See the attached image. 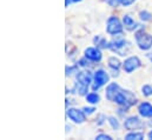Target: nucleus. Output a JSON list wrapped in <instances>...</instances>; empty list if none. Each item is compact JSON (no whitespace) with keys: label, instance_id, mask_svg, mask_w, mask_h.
<instances>
[{"label":"nucleus","instance_id":"obj_1","mask_svg":"<svg viewBox=\"0 0 152 140\" xmlns=\"http://www.w3.org/2000/svg\"><path fill=\"white\" fill-rule=\"evenodd\" d=\"M136 101H137L136 96L132 92L127 91V90H123L121 87H120V90L118 91V93L115 94V97L113 99V103L118 104V105L124 107V108L131 107L132 105L136 104Z\"/></svg>","mask_w":152,"mask_h":140},{"label":"nucleus","instance_id":"obj_2","mask_svg":"<svg viewBox=\"0 0 152 140\" xmlns=\"http://www.w3.org/2000/svg\"><path fill=\"white\" fill-rule=\"evenodd\" d=\"M109 48L117 53L118 55L120 57H125L127 55V53L130 52L131 50V44L127 41V40H124V39H119V40H113L109 44Z\"/></svg>","mask_w":152,"mask_h":140},{"label":"nucleus","instance_id":"obj_3","mask_svg":"<svg viewBox=\"0 0 152 140\" xmlns=\"http://www.w3.org/2000/svg\"><path fill=\"white\" fill-rule=\"evenodd\" d=\"M136 42L142 51H149L152 48V35L144 31H139L136 33Z\"/></svg>","mask_w":152,"mask_h":140},{"label":"nucleus","instance_id":"obj_4","mask_svg":"<svg viewBox=\"0 0 152 140\" xmlns=\"http://www.w3.org/2000/svg\"><path fill=\"white\" fill-rule=\"evenodd\" d=\"M106 31L107 33L111 35H117L120 34L123 32V25L120 23V20L114 17L111 15L109 19H107V23H106Z\"/></svg>","mask_w":152,"mask_h":140},{"label":"nucleus","instance_id":"obj_5","mask_svg":"<svg viewBox=\"0 0 152 140\" xmlns=\"http://www.w3.org/2000/svg\"><path fill=\"white\" fill-rule=\"evenodd\" d=\"M110 75L104 70H98L94 73V84L92 86L93 91H98L102 86H104L106 82H109Z\"/></svg>","mask_w":152,"mask_h":140},{"label":"nucleus","instance_id":"obj_6","mask_svg":"<svg viewBox=\"0 0 152 140\" xmlns=\"http://www.w3.org/2000/svg\"><path fill=\"white\" fill-rule=\"evenodd\" d=\"M66 114L67 117L76 124H83L85 122L86 120V114L84 111H80L78 108H75V107H71V108H67L66 111Z\"/></svg>","mask_w":152,"mask_h":140},{"label":"nucleus","instance_id":"obj_7","mask_svg":"<svg viewBox=\"0 0 152 140\" xmlns=\"http://www.w3.org/2000/svg\"><path fill=\"white\" fill-rule=\"evenodd\" d=\"M140 66H142V61L139 60L138 57H129L123 63V70L126 73H132L133 71L138 70Z\"/></svg>","mask_w":152,"mask_h":140},{"label":"nucleus","instance_id":"obj_8","mask_svg":"<svg viewBox=\"0 0 152 140\" xmlns=\"http://www.w3.org/2000/svg\"><path fill=\"white\" fill-rule=\"evenodd\" d=\"M84 54H85V58L90 61H94V63H98L102 60L103 58V54L99 50V47H87L85 51H84Z\"/></svg>","mask_w":152,"mask_h":140},{"label":"nucleus","instance_id":"obj_9","mask_svg":"<svg viewBox=\"0 0 152 140\" xmlns=\"http://www.w3.org/2000/svg\"><path fill=\"white\" fill-rule=\"evenodd\" d=\"M124 127L129 131H133V130H138L143 127V122L138 117H129L124 121Z\"/></svg>","mask_w":152,"mask_h":140},{"label":"nucleus","instance_id":"obj_10","mask_svg":"<svg viewBox=\"0 0 152 140\" xmlns=\"http://www.w3.org/2000/svg\"><path fill=\"white\" fill-rule=\"evenodd\" d=\"M77 82L81 84V85H86V86H90L91 81H92V75L88 71H80V72H77L76 75Z\"/></svg>","mask_w":152,"mask_h":140},{"label":"nucleus","instance_id":"obj_11","mask_svg":"<svg viewBox=\"0 0 152 140\" xmlns=\"http://www.w3.org/2000/svg\"><path fill=\"white\" fill-rule=\"evenodd\" d=\"M138 113L143 118H152V104L150 103H142L138 106Z\"/></svg>","mask_w":152,"mask_h":140},{"label":"nucleus","instance_id":"obj_12","mask_svg":"<svg viewBox=\"0 0 152 140\" xmlns=\"http://www.w3.org/2000/svg\"><path fill=\"white\" fill-rule=\"evenodd\" d=\"M119 90H120V86H119L118 84H115V82L110 84V85L106 87V91H105V97H106V99H107L109 101H113L114 97H115V94L118 93Z\"/></svg>","mask_w":152,"mask_h":140},{"label":"nucleus","instance_id":"obj_13","mask_svg":"<svg viewBox=\"0 0 152 140\" xmlns=\"http://www.w3.org/2000/svg\"><path fill=\"white\" fill-rule=\"evenodd\" d=\"M123 23H124V26H125V28H126L127 31H134V30H137L138 26H139V25L132 19V17L129 15V14H126V15L123 17Z\"/></svg>","mask_w":152,"mask_h":140},{"label":"nucleus","instance_id":"obj_14","mask_svg":"<svg viewBox=\"0 0 152 140\" xmlns=\"http://www.w3.org/2000/svg\"><path fill=\"white\" fill-rule=\"evenodd\" d=\"M86 101L88 103V104H98L99 101H100V97H99V94L98 93H88V94H86Z\"/></svg>","mask_w":152,"mask_h":140},{"label":"nucleus","instance_id":"obj_15","mask_svg":"<svg viewBox=\"0 0 152 140\" xmlns=\"http://www.w3.org/2000/svg\"><path fill=\"white\" fill-rule=\"evenodd\" d=\"M109 66H110V69H112L113 71L118 72V70L121 66V64H120L119 59H117L115 57H111V58H109Z\"/></svg>","mask_w":152,"mask_h":140},{"label":"nucleus","instance_id":"obj_16","mask_svg":"<svg viewBox=\"0 0 152 140\" xmlns=\"http://www.w3.org/2000/svg\"><path fill=\"white\" fill-rule=\"evenodd\" d=\"M126 140H142L144 139V133L143 132H130L129 134L125 136Z\"/></svg>","mask_w":152,"mask_h":140},{"label":"nucleus","instance_id":"obj_17","mask_svg":"<svg viewBox=\"0 0 152 140\" xmlns=\"http://www.w3.org/2000/svg\"><path fill=\"white\" fill-rule=\"evenodd\" d=\"M94 42L97 44V47H102V48H109V44H110L104 38H100V36L94 38Z\"/></svg>","mask_w":152,"mask_h":140},{"label":"nucleus","instance_id":"obj_18","mask_svg":"<svg viewBox=\"0 0 152 140\" xmlns=\"http://www.w3.org/2000/svg\"><path fill=\"white\" fill-rule=\"evenodd\" d=\"M139 18L143 21H150V20H152V14L148 11H140L139 12Z\"/></svg>","mask_w":152,"mask_h":140},{"label":"nucleus","instance_id":"obj_19","mask_svg":"<svg viewBox=\"0 0 152 140\" xmlns=\"http://www.w3.org/2000/svg\"><path fill=\"white\" fill-rule=\"evenodd\" d=\"M142 93L145 97H152V85H144L142 87Z\"/></svg>","mask_w":152,"mask_h":140},{"label":"nucleus","instance_id":"obj_20","mask_svg":"<svg viewBox=\"0 0 152 140\" xmlns=\"http://www.w3.org/2000/svg\"><path fill=\"white\" fill-rule=\"evenodd\" d=\"M109 124L111 125V127L113 128L114 131H117V130H119V121L117 120V118H114V117H110L109 118Z\"/></svg>","mask_w":152,"mask_h":140},{"label":"nucleus","instance_id":"obj_21","mask_svg":"<svg viewBox=\"0 0 152 140\" xmlns=\"http://www.w3.org/2000/svg\"><path fill=\"white\" fill-rule=\"evenodd\" d=\"M106 4H109L111 7H118V5L120 4V0H105Z\"/></svg>","mask_w":152,"mask_h":140},{"label":"nucleus","instance_id":"obj_22","mask_svg":"<svg viewBox=\"0 0 152 140\" xmlns=\"http://www.w3.org/2000/svg\"><path fill=\"white\" fill-rule=\"evenodd\" d=\"M96 139H98V140H111L112 138H111L110 136H107V134L102 133V134H98V136L96 137Z\"/></svg>","mask_w":152,"mask_h":140},{"label":"nucleus","instance_id":"obj_23","mask_svg":"<svg viewBox=\"0 0 152 140\" xmlns=\"http://www.w3.org/2000/svg\"><path fill=\"white\" fill-rule=\"evenodd\" d=\"M83 111L85 112L86 115H90V114H92V113L96 111V108H94V107H84Z\"/></svg>","mask_w":152,"mask_h":140},{"label":"nucleus","instance_id":"obj_24","mask_svg":"<svg viewBox=\"0 0 152 140\" xmlns=\"http://www.w3.org/2000/svg\"><path fill=\"white\" fill-rule=\"evenodd\" d=\"M136 0H120V4L123 5V6H130V5H132L133 2H134Z\"/></svg>","mask_w":152,"mask_h":140},{"label":"nucleus","instance_id":"obj_25","mask_svg":"<svg viewBox=\"0 0 152 140\" xmlns=\"http://www.w3.org/2000/svg\"><path fill=\"white\" fill-rule=\"evenodd\" d=\"M77 70V66H70V67H66V75H71L72 72H75Z\"/></svg>","mask_w":152,"mask_h":140},{"label":"nucleus","instance_id":"obj_26","mask_svg":"<svg viewBox=\"0 0 152 140\" xmlns=\"http://www.w3.org/2000/svg\"><path fill=\"white\" fill-rule=\"evenodd\" d=\"M148 137H149V139H151L152 140V130L149 132V134H148Z\"/></svg>","mask_w":152,"mask_h":140},{"label":"nucleus","instance_id":"obj_27","mask_svg":"<svg viewBox=\"0 0 152 140\" xmlns=\"http://www.w3.org/2000/svg\"><path fill=\"white\" fill-rule=\"evenodd\" d=\"M73 2H79V1H81V0H72Z\"/></svg>","mask_w":152,"mask_h":140}]
</instances>
